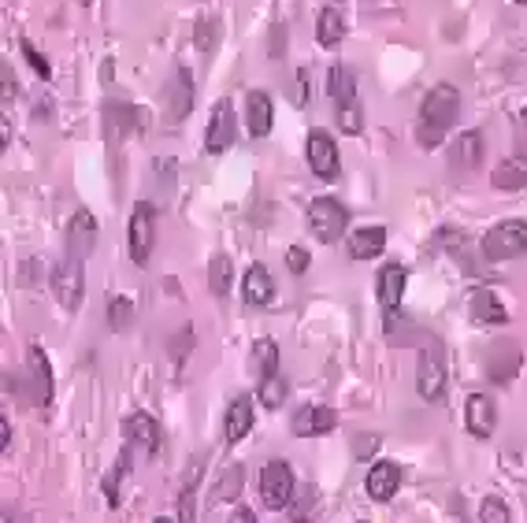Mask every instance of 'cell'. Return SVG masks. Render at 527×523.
I'll return each mask as SVG.
<instances>
[{"instance_id":"7dc6e473","label":"cell","mask_w":527,"mask_h":523,"mask_svg":"<svg viewBox=\"0 0 527 523\" xmlns=\"http://www.w3.org/2000/svg\"><path fill=\"white\" fill-rule=\"evenodd\" d=\"M516 4H527V0H516Z\"/></svg>"},{"instance_id":"ffe728a7","label":"cell","mask_w":527,"mask_h":523,"mask_svg":"<svg viewBox=\"0 0 527 523\" xmlns=\"http://www.w3.org/2000/svg\"><path fill=\"white\" fill-rule=\"evenodd\" d=\"M253 401L249 397H234L231 409H227V419H223V434H227V442H242L249 431H253Z\"/></svg>"},{"instance_id":"ba28073f","label":"cell","mask_w":527,"mask_h":523,"mask_svg":"<svg viewBox=\"0 0 527 523\" xmlns=\"http://www.w3.org/2000/svg\"><path fill=\"white\" fill-rule=\"evenodd\" d=\"M416 390L423 401H442L446 397V357H442V349H423L420 353V367H416Z\"/></svg>"},{"instance_id":"60d3db41","label":"cell","mask_w":527,"mask_h":523,"mask_svg":"<svg viewBox=\"0 0 527 523\" xmlns=\"http://www.w3.org/2000/svg\"><path fill=\"white\" fill-rule=\"evenodd\" d=\"M283 38H286V27L271 30V60H283Z\"/></svg>"},{"instance_id":"4316f807","label":"cell","mask_w":527,"mask_h":523,"mask_svg":"<svg viewBox=\"0 0 527 523\" xmlns=\"http://www.w3.org/2000/svg\"><path fill=\"white\" fill-rule=\"evenodd\" d=\"M127 476H131V445L119 453L115 468L105 476V486H100V490H105V497H108V505H112V509H119V502H123L119 490H123V483H127Z\"/></svg>"},{"instance_id":"d6986e66","label":"cell","mask_w":527,"mask_h":523,"mask_svg":"<svg viewBox=\"0 0 527 523\" xmlns=\"http://www.w3.org/2000/svg\"><path fill=\"white\" fill-rule=\"evenodd\" d=\"M405 283H409V275H405V267H401V264H387L379 271V283H375V290H379V305L387 312H394L401 305V297H405Z\"/></svg>"},{"instance_id":"6da1fadb","label":"cell","mask_w":527,"mask_h":523,"mask_svg":"<svg viewBox=\"0 0 527 523\" xmlns=\"http://www.w3.org/2000/svg\"><path fill=\"white\" fill-rule=\"evenodd\" d=\"M461 115V93L457 86H449V82H438L428 97H423V105H420V122H416V141L423 148H435L442 145V138L454 131V122Z\"/></svg>"},{"instance_id":"ab89813d","label":"cell","mask_w":527,"mask_h":523,"mask_svg":"<svg viewBox=\"0 0 527 523\" xmlns=\"http://www.w3.org/2000/svg\"><path fill=\"white\" fill-rule=\"evenodd\" d=\"M190 349H193V331H190V323H186V327L179 331V338L171 342V353H174V360H186Z\"/></svg>"},{"instance_id":"ee69618b","label":"cell","mask_w":527,"mask_h":523,"mask_svg":"<svg viewBox=\"0 0 527 523\" xmlns=\"http://www.w3.org/2000/svg\"><path fill=\"white\" fill-rule=\"evenodd\" d=\"M231 519H234V523H257L253 509H234V512H231Z\"/></svg>"},{"instance_id":"d4e9b609","label":"cell","mask_w":527,"mask_h":523,"mask_svg":"<svg viewBox=\"0 0 527 523\" xmlns=\"http://www.w3.org/2000/svg\"><path fill=\"white\" fill-rule=\"evenodd\" d=\"M327 93H331L335 105L357 101V79H353V71H349L345 63H335V67H331V74H327Z\"/></svg>"},{"instance_id":"d6a6232c","label":"cell","mask_w":527,"mask_h":523,"mask_svg":"<svg viewBox=\"0 0 527 523\" xmlns=\"http://www.w3.org/2000/svg\"><path fill=\"white\" fill-rule=\"evenodd\" d=\"M335 115H338V127L342 134H361L364 131V112L357 101H349V105H335Z\"/></svg>"},{"instance_id":"52a82bcc","label":"cell","mask_w":527,"mask_h":523,"mask_svg":"<svg viewBox=\"0 0 527 523\" xmlns=\"http://www.w3.org/2000/svg\"><path fill=\"white\" fill-rule=\"evenodd\" d=\"M238 138V115H234V105L223 97V101L212 105V115H208V131H205V148L212 156L227 153Z\"/></svg>"},{"instance_id":"cb8c5ba5","label":"cell","mask_w":527,"mask_h":523,"mask_svg":"<svg viewBox=\"0 0 527 523\" xmlns=\"http://www.w3.org/2000/svg\"><path fill=\"white\" fill-rule=\"evenodd\" d=\"M342 38H345V19H342V12H338V8H323V12H319V22H316V41H319L323 48H338Z\"/></svg>"},{"instance_id":"44dd1931","label":"cell","mask_w":527,"mask_h":523,"mask_svg":"<svg viewBox=\"0 0 527 523\" xmlns=\"http://www.w3.org/2000/svg\"><path fill=\"white\" fill-rule=\"evenodd\" d=\"M387 249V227H361L349 238V257L353 260H375Z\"/></svg>"},{"instance_id":"b9f144b4","label":"cell","mask_w":527,"mask_h":523,"mask_svg":"<svg viewBox=\"0 0 527 523\" xmlns=\"http://www.w3.org/2000/svg\"><path fill=\"white\" fill-rule=\"evenodd\" d=\"M516 145L520 148H527V108L520 112V119H516Z\"/></svg>"},{"instance_id":"1f68e13d","label":"cell","mask_w":527,"mask_h":523,"mask_svg":"<svg viewBox=\"0 0 527 523\" xmlns=\"http://www.w3.org/2000/svg\"><path fill=\"white\" fill-rule=\"evenodd\" d=\"M131 319H134V301H131V297H112V301H108V327L112 331H127L131 327Z\"/></svg>"},{"instance_id":"484cf974","label":"cell","mask_w":527,"mask_h":523,"mask_svg":"<svg viewBox=\"0 0 527 523\" xmlns=\"http://www.w3.org/2000/svg\"><path fill=\"white\" fill-rule=\"evenodd\" d=\"M30 367H34V390H38V405L53 401V367L41 345H30Z\"/></svg>"},{"instance_id":"83f0119b","label":"cell","mask_w":527,"mask_h":523,"mask_svg":"<svg viewBox=\"0 0 527 523\" xmlns=\"http://www.w3.org/2000/svg\"><path fill=\"white\" fill-rule=\"evenodd\" d=\"M231 283H234V264L227 253H216L212 264H208V286L216 297H227L231 293Z\"/></svg>"},{"instance_id":"f6af8a7d","label":"cell","mask_w":527,"mask_h":523,"mask_svg":"<svg viewBox=\"0 0 527 523\" xmlns=\"http://www.w3.org/2000/svg\"><path fill=\"white\" fill-rule=\"evenodd\" d=\"M15 93V82H12V67H4V101H12Z\"/></svg>"},{"instance_id":"3957f363","label":"cell","mask_w":527,"mask_h":523,"mask_svg":"<svg viewBox=\"0 0 527 523\" xmlns=\"http://www.w3.org/2000/svg\"><path fill=\"white\" fill-rule=\"evenodd\" d=\"M48 283H53L56 301L67 312H74V308L82 305V297H86V275H82V260L79 257L67 253V260H60L53 271H48Z\"/></svg>"},{"instance_id":"4dcf8cb0","label":"cell","mask_w":527,"mask_h":523,"mask_svg":"<svg viewBox=\"0 0 527 523\" xmlns=\"http://www.w3.org/2000/svg\"><path fill=\"white\" fill-rule=\"evenodd\" d=\"M286 393H290V386H286V379L279 375V371H275V375H268V379H260V405H264V409H283Z\"/></svg>"},{"instance_id":"bcb514c9","label":"cell","mask_w":527,"mask_h":523,"mask_svg":"<svg viewBox=\"0 0 527 523\" xmlns=\"http://www.w3.org/2000/svg\"><path fill=\"white\" fill-rule=\"evenodd\" d=\"M100 79L112 82V79H115V67H112V63H105V67H100Z\"/></svg>"},{"instance_id":"7c38bea8","label":"cell","mask_w":527,"mask_h":523,"mask_svg":"<svg viewBox=\"0 0 527 523\" xmlns=\"http://www.w3.org/2000/svg\"><path fill=\"white\" fill-rule=\"evenodd\" d=\"M335 423H338V412L327 409V405H305L297 416H293V434L297 438H319V434H327L335 431Z\"/></svg>"},{"instance_id":"277c9868","label":"cell","mask_w":527,"mask_h":523,"mask_svg":"<svg viewBox=\"0 0 527 523\" xmlns=\"http://www.w3.org/2000/svg\"><path fill=\"white\" fill-rule=\"evenodd\" d=\"M349 227V208H342L335 197H316V201L309 205V231L323 241V245H331L345 234Z\"/></svg>"},{"instance_id":"9a60e30c","label":"cell","mask_w":527,"mask_h":523,"mask_svg":"<svg viewBox=\"0 0 527 523\" xmlns=\"http://www.w3.org/2000/svg\"><path fill=\"white\" fill-rule=\"evenodd\" d=\"M242 297H245V305H271V297H275V279H271V271L264 264H253L245 271V279H242Z\"/></svg>"},{"instance_id":"5b68a950","label":"cell","mask_w":527,"mask_h":523,"mask_svg":"<svg viewBox=\"0 0 527 523\" xmlns=\"http://www.w3.org/2000/svg\"><path fill=\"white\" fill-rule=\"evenodd\" d=\"M293 468L286 460H268L260 471V502L271 512H283L293 502Z\"/></svg>"},{"instance_id":"30bf717a","label":"cell","mask_w":527,"mask_h":523,"mask_svg":"<svg viewBox=\"0 0 527 523\" xmlns=\"http://www.w3.org/2000/svg\"><path fill=\"white\" fill-rule=\"evenodd\" d=\"M364 490L371 502H394L401 490V468L394 460H375L364 476Z\"/></svg>"},{"instance_id":"8d00e7d4","label":"cell","mask_w":527,"mask_h":523,"mask_svg":"<svg viewBox=\"0 0 527 523\" xmlns=\"http://www.w3.org/2000/svg\"><path fill=\"white\" fill-rule=\"evenodd\" d=\"M286 97H290L293 108H305V105H309V71H305V67L293 74V86L286 89Z\"/></svg>"},{"instance_id":"603a6c76","label":"cell","mask_w":527,"mask_h":523,"mask_svg":"<svg viewBox=\"0 0 527 523\" xmlns=\"http://www.w3.org/2000/svg\"><path fill=\"white\" fill-rule=\"evenodd\" d=\"M480 164H483V134L480 131H468L454 145V167L457 171H475Z\"/></svg>"},{"instance_id":"f546056e","label":"cell","mask_w":527,"mask_h":523,"mask_svg":"<svg viewBox=\"0 0 527 523\" xmlns=\"http://www.w3.org/2000/svg\"><path fill=\"white\" fill-rule=\"evenodd\" d=\"M242 476H245V468L242 464H234V468H227L219 476V483H216V490H212V502L216 505H223V502H234L238 497V490H242Z\"/></svg>"},{"instance_id":"c3c4849f","label":"cell","mask_w":527,"mask_h":523,"mask_svg":"<svg viewBox=\"0 0 527 523\" xmlns=\"http://www.w3.org/2000/svg\"><path fill=\"white\" fill-rule=\"evenodd\" d=\"M82 4H89V0H82Z\"/></svg>"},{"instance_id":"e575fe53","label":"cell","mask_w":527,"mask_h":523,"mask_svg":"<svg viewBox=\"0 0 527 523\" xmlns=\"http://www.w3.org/2000/svg\"><path fill=\"white\" fill-rule=\"evenodd\" d=\"M480 519L483 523H509V505L490 493V497H483V505H480Z\"/></svg>"},{"instance_id":"74e56055","label":"cell","mask_w":527,"mask_h":523,"mask_svg":"<svg viewBox=\"0 0 527 523\" xmlns=\"http://www.w3.org/2000/svg\"><path fill=\"white\" fill-rule=\"evenodd\" d=\"M375 453H379V434H357L353 457H357V460H371Z\"/></svg>"},{"instance_id":"f35d334b","label":"cell","mask_w":527,"mask_h":523,"mask_svg":"<svg viewBox=\"0 0 527 523\" xmlns=\"http://www.w3.org/2000/svg\"><path fill=\"white\" fill-rule=\"evenodd\" d=\"M286 267L293 271V275H305V271H309V253H305V249H301V245H290V249H286Z\"/></svg>"},{"instance_id":"5bb4252c","label":"cell","mask_w":527,"mask_h":523,"mask_svg":"<svg viewBox=\"0 0 527 523\" xmlns=\"http://www.w3.org/2000/svg\"><path fill=\"white\" fill-rule=\"evenodd\" d=\"M193 108V74L190 67H179L167 82V122H183Z\"/></svg>"},{"instance_id":"836d02e7","label":"cell","mask_w":527,"mask_h":523,"mask_svg":"<svg viewBox=\"0 0 527 523\" xmlns=\"http://www.w3.org/2000/svg\"><path fill=\"white\" fill-rule=\"evenodd\" d=\"M219 41V19H205V22H197V34H193V45L200 48V53H212Z\"/></svg>"},{"instance_id":"e0dca14e","label":"cell","mask_w":527,"mask_h":523,"mask_svg":"<svg viewBox=\"0 0 527 523\" xmlns=\"http://www.w3.org/2000/svg\"><path fill=\"white\" fill-rule=\"evenodd\" d=\"M468 308H472V319L475 323H483V327H501V323L509 319L506 305L497 301V293L494 290H475L468 297Z\"/></svg>"},{"instance_id":"d590c367","label":"cell","mask_w":527,"mask_h":523,"mask_svg":"<svg viewBox=\"0 0 527 523\" xmlns=\"http://www.w3.org/2000/svg\"><path fill=\"white\" fill-rule=\"evenodd\" d=\"M19 48H22V60H27V63L34 67V74H38V79H53V63H48V60L38 53V48H34L27 38L19 41Z\"/></svg>"},{"instance_id":"9c48e42d","label":"cell","mask_w":527,"mask_h":523,"mask_svg":"<svg viewBox=\"0 0 527 523\" xmlns=\"http://www.w3.org/2000/svg\"><path fill=\"white\" fill-rule=\"evenodd\" d=\"M305 156H309V167H312L316 179H323V182H335V179H338V171H342V164H338V145H335V138H331L327 131H312V134H309Z\"/></svg>"},{"instance_id":"f1b7e54d","label":"cell","mask_w":527,"mask_h":523,"mask_svg":"<svg viewBox=\"0 0 527 523\" xmlns=\"http://www.w3.org/2000/svg\"><path fill=\"white\" fill-rule=\"evenodd\" d=\"M253 364H257V375L260 379L275 375V371H279V345H275L271 338H260L253 345Z\"/></svg>"},{"instance_id":"7402d4cb","label":"cell","mask_w":527,"mask_h":523,"mask_svg":"<svg viewBox=\"0 0 527 523\" xmlns=\"http://www.w3.org/2000/svg\"><path fill=\"white\" fill-rule=\"evenodd\" d=\"M490 182L494 190H527V153H516L506 164H497Z\"/></svg>"},{"instance_id":"7a4b0ae2","label":"cell","mask_w":527,"mask_h":523,"mask_svg":"<svg viewBox=\"0 0 527 523\" xmlns=\"http://www.w3.org/2000/svg\"><path fill=\"white\" fill-rule=\"evenodd\" d=\"M527 253V223L523 219H506L497 227L487 231L483 238V257L490 264H501V260H516Z\"/></svg>"},{"instance_id":"4fadbf2b","label":"cell","mask_w":527,"mask_h":523,"mask_svg":"<svg viewBox=\"0 0 527 523\" xmlns=\"http://www.w3.org/2000/svg\"><path fill=\"white\" fill-rule=\"evenodd\" d=\"M93 245H97V219H93V212L82 208V212H74L71 223H67V253L86 260L93 253Z\"/></svg>"},{"instance_id":"8fae6325","label":"cell","mask_w":527,"mask_h":523,"mask_svg":"<svg viewBox=\"0 0 527 523\" xmlns=\"http://www.w3.org/2000/svg\"><path fill=\"white\" fill-rule=\"evenodd\" d=\"M464 427H468V434H475V438H490L494 434V427H497V409H494V401L487 393H472L468 401H464Z\"/></svg>"},{"instance_id":"ac0fdd59","label":"cell","mask_w":527,"mask_h":523,"mask_svg":"<svg viewBox=\"0 0 527 523\" xmlns=\"http://www.w3.org/2000/svg\"><path fill=\"white\" fill-rule=\"evenodd\" d=\"M271 122H275V108H271V97L268 93H249L245 101V127L253 138H268L271 134Z\"/></svg>"},{"instance_id":"8992f818","label":"cell","mask_w":527,"mask_h":523,"mask_svg":"<svg viewBox=\"0 0 527 523\" xmlns=\"http://www.w3.org/2000/svg\"><path fill=\"white\" fill-rule=\"evenodd\" d=\"M153 241H157V208L141 201V205H134L131 227H127V249H131V260L138 267L149 264V257H153Z\"/></svg>"},{"instance_id":"7bdbcfd3","label":"cell","mask_w":527,"mask_h":523,"mask_svg":"<svg viewBox=\"0 0 527 523\" xmlns=\"http://www.w3.org/2000/svg\"><path fill=\"white\" fill-rule=\"evenodd\" d=\"M12 445V423H8V416H0V450H8Z\"/></svg>"},{"instance_id":"2e32d148","label":"cell","mask_w":527,"mask_h":523,"mask_svg":"<svg viewBox=\"0 0 527 523\" xmlns=\"http://www.w3.org/2000/svg\"><path fill=\"white\" fill-rule=\"evenodd\" d=\"M123 431H127V442H131V445H141L145 453H157V450H160V423L149 416V412L127 416Z\"/></svg>"}]
</instances>
